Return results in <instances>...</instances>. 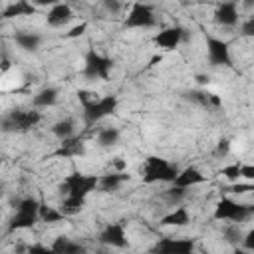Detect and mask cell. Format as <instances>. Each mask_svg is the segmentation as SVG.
Listing matches in <instances>:
<instances>
[{
  "label": "cell",
  "instance_id": "obj_1",
  "mask_svg": "<svg viewBox=\"0 0 254 254\" xmlns=\"http://www.w3.org/2000/svg\"><path fill=\"white\" fill-rule=\"evenodd\" d=\"M179 175V169L163 159V157H157V155H149L141 167V177H143V183L147 185H153V183H175Z\"/></svg>",
  "mask_w": 254,
  "mask_h": 254
},
{
  "label": "cell",
  "instance_id": "obj_2",
  "mask_svg": "<svg viewBox=\"0 0 254 254\" xmlns=\"http://www.w3.org/2000/svg\"><path fill=\"white\" fill-rule=\"evenodd\" d=\"M42 121V113L38 107L34 109H12L2 117L4 133H28Z\"/></svg>",
  "mask_w": 254,
  "mask_h": 254
},
{
  "label": "cell",
  "instance_id": "obj_3",
  "mask_svg": "<svg viewBox=\"0 0 254 254\" xmlns=\"http://www.w3.org/2000/svg\"><path fill=\"white\" fill-rule=\"evenodd\" d=\"M40 200L34 196H26L18 202L16 212L12 214L10 222H8V232L14 230H24V228H32L38 220H40Z\"/></svg>",
  "mask_w": 254,
  "mask_h": 254
},
{
  "label": "cell",
  "instance_id": "obj_4",
  "mask_svg": "<svg viewBox=\"0 0 254 254\" xmlns=\"http://www.w3.org/2000/svg\"><path fill=\"white\" fill-rule=\"evenodd\" d=\"M99 185V177L95 175H83V173H71L64 179V183L60 185V192L64 196H71V198H87V194L91 190H95Z\"/></svg>",
  "mask_w": 254,
  "mask_h": 254
},
{
  "label": "cell",
  "instance_id": "obj_5",
  "mask_svg": "<svg viewBox=\"0 0 254 254\" xmlns=\"http://www.w3.org/2000/svg\"><path fill=\"white\" fill-rule=\"evenodd\" d=\"M113 69V60L95 52V48H89L85 58H83V77L89 79V81H95V79H109V73Z\"/></svg>",
  "mask_w": 254,
  "mask_h": 254
},
{
  "label": "cell",
  "instance_id": "obj_6",
  "mask_svg": "<svg viewBox=\"0 0 254 254\" xmlns=\"http://www.w3.org/2000/svg\"><path fill=\"white\" fill-rule=\"evenodd\" d=\"M254 214V204L238 202L230 196H224L214 206V218L216 220H230V222H244Z\"/></svg>",
  "mask_w": 254,
  "mask_h": 254
},
{
  "label": "cell",
  "instance_id": "obj_7",
  "mask_svg": "<svg viewBox=\"0 0 254 254\" xmlns=\"http://www.w3.org/2000/svg\"><path fill=\"white\" fill-rule=\"evenodd\" d=\"M117 97L115 95H103V97H95L89 103L83 105V121L85 125H95L97 121H101L103 117L111 115L117 109Z\"/></svg>",
  "mask_w": 254,
  "mask_h": 254
},
{
  "label": "cell",
  "instance_id": "obj_8",
  "mask_svg": "<svg viewBox=\"0 0 254 254\" xmlns=\"http://www.w3.org/2000/svg\"><path fill=\"white\" fill-rule=\"evenodd\" d=\"M125 28H155L157 26V16L153 12V8L145 2H135L123 22Z\"/></svg>",
  "mask_w": 254,
  "mask_h": 254
},
{
  "label": "cell",
  "instance_id": "obj_9",
  "mask_svg": "<svg viewBox=\"0 0 254 254\" xmlns=\"http://www.w3.org/2000/svg\"><path fill=\"white\" fill-rule=\"evenodd\" d=\"M206 58L210 65H232V56H230V46L228 42L206 36Z\"/></svg>",
  "mask_w": 254,
  "mask_h": 254
},
{
  "label": "cell",
  "instance_id": "obj_10",
  "mask_svg": "<svg viewBox=\"0 0 254 254\" xmlns=\"http://www.w3.org/2000/svg\"><path fill=\"white\" fill-rule=\"evenodd\" d=\"M187 40H189V32L181 26H173V28H165V30L157 32L153 38V44L163 50H175L179 44H183Z\"/></svg>",
  "mask_w": 254,
  "mask_h": 254
},
{
  "label": "cell",
  "instance_id": "obj_11",
  "mask_svg": "<svg viewBox=\"0 0 254 254\" xmlns=\"http://www.w3.org/2000/svg\"><path fill=\"white\" fill-rule=\"evenodd\" d=\"M192 250H194L192 238H161L153 246V252H165V254H189Z\"/></svg>",
  "mask_w": 254,
  "mask_h": 254
},
{
  "label": "cell",
  "instance_id": "obj_12",
  "mask_svg": "<svg viewBox=\"0 0 254 254\" xmlns=\"http://www.w3.org/2000/svg\"><path fill=\"white\" fill-rule=\"evenodd\" d=\"M99 242L111 248H125L127 246V234L125 226L121 222H111L99 232Z\"/></svg>",
  "mask_w": 254,
  "mask_h": 254
},
{
  "label": "cell",
  "instance_id": "obj_13",
  "mask_svg": "<svg viewBox=\"0 0 254 254\" xmlns=\"http://www.w3.org/2000/svg\"><path fill=\"white\" fill-rule=\"evenodd\" d=\"M73 20V10L67 2H58L50 8L48 16H46V22L48 26L52 28H64L65 24H69Z\"/></svg>",
  "mask_w": 254,
  "mask_h": 254
},
{
  "label": "cell",
  "instance_id": "obj_14",
  "mask_svg": "<svg viewBox=\"0 0 254 254\" xmlns=\"http://www.w3.org/2000/svg\"><path fill=\"white\" fill-rule=\"evenodd\" d=\"M214 22L218 26H224V28H230V26H236L238 24V8H236V2H220L214 10Z\"/></svg>",
  "mask_w": 254,
  "mask_h": 254
},
{
  "label": "cell",
  "instance_id": "obj_15",
  "mask_svg": "<svg viewBox=\"0 0 254 254\" xmlns=\"http://www.w3.org/2000/svg\"><path fill=\"white\" fill-rule=\"evenodd\" d=\"M36 12H38V6L32 0H16L2 10V18L12 20V18H20V16H34Z\"/></svg>",
  "mask_w": 254,
  "mask_h": 254
},
{
  "label": "cell",
  "instance_id": "obj_16",
  "mask_svg": "<svg viewBox=\"0 0 254 254\" xmlns=\"http://www.w3.org/2000/svg\"><path fill=\"white\" fill-rule=\"evenodd\" d=\"M185 95L192 103H196L200 107H206V109H218V107H222V99L216 93H208L204 89H192V91H189Z\"/></svg>",
  "mask_w": 254,
  "mask_h": 254
},
{
  "label": "cell",
  "instance_id": "obj_17",
  "mask_svg": "<svg viewBox=\"0 0 254 254\" xmlns=\"http://www.w3.org/2000/svg\"><path fill=\"white\" fill-rule=\"evenodd\" d=\"M131 175L127 171H117V173H107V175H101L99 177V185L97 189L101 192H111V190H117L125 181H129Z\"/></svg>",
  "mask_w": 254,
  "mask_h": 254
},
{
  "label": "cell",
  "instance_id": "obj_18",
  "mask_svg": "<svg viewBox=\"0 0 254 254\" xmlns=\"http://www.w3.org/2000/svg\"><path fill=\"white\" fill-rule=\"evenodd\" d=\"M206 181V175H202L196 167H185L183 171H179L177 179L173 185H179V187H185V189H190L194 185H200Z\"/></svg>",
  "mask_w": 254,
  "mask_h": 254
},
{
  "label": "cell",
  "instance_id": "obj_19",
  "mask_svg": "<svg viewBox=\"0 0 254 254\" xmlns=\"http://www.w3.org/2000/svg\"><path fill=\"white\" fill-rule=\"evenodd\" d=\"M14 42L18 48H22L24 52H36L42 44V36L38 32H28V30H18L14 34Z\"/></svg>",
  "mask_w": 254,
  "mask_h": 254
},
{
  "label": "cell",
  "instance_id": "obj_20",
  "mask_svg": "<svg viewBox=\"0 0 254 254\" xmlns=\"http://www.w3.org/2000/svg\"><path fill=\"white\" fill-rule=\"evenodd\" d=\"M83 153V139L79 135H73L69 139H64L60 149H56V157H75Z\"/></svg>",
  "mask_w": 254,
  "mask_h": 254
},
{
  "label": "cell",
  "instance_id": "obj_21",
  "mask_svg": "<svg viewBox=\"0 0 254 254\" xmlns=\"http://www.w3.org/2000/svg\"><path fill=\"white\" fill-rule=\"evenodd\" d=\"M58 97H60L58 87H44V89H40V91L34 95L32 105H34V107H38V109L52 107V105H56V103H58Z\"/></svg>",
  "mask_w": 254,
  "mask_h": 254
},
{
  "label": "cell",
  "instance_id": "obj_22",
  "mask_svg": "<svg viewBox=\"0 0 254 254\" xmlns=\"http://www.w3.org/2000/svg\"><path fill=\"white\" fill-rule=\"evenodd\" d=\"M189 222H190L189 210L185 206H177L175 210H171L169 214H165L159 224H163V226H187Z\"/></svg>",
  "mask_w": 254,
  "mask_h": 254
},
{
  "label": "cell",
  "instance_id": "obj_23",
  "mask_svg": "<svg viewBox=\"0 0 254 254\" xmlns=\"http://www.w3.org/2000/svg\"><path fill=\"white\" fill-rule=\"evenodd\" d=\"M50 248H52V252H58V254H79L85 250L79 242H75L67 236H58Z\"/></svg>",
  "mask_w": 254,
  "mask_h": 254
},
{
  "label": "cell",
  "instance_id": "obj_24",
  "mask_svg": "<svg viewBox=\"0 0 254 254\" xmlns=\"http://www.w3.org/2000/svg\"><path fill=\"white\" fill-rule=\"evenodd\" d=\"M52 133H54L60 141L69 139V137L75 135V121H73L71 117H64V119H60V121H56V123L52 125Z\"/></svg>",
  "mask_w": 254,
  "mask_h": 254
},
{
  "label": "cell",
  "instance_id": "obj_25",
  "mask_svg": "<svg viewBox=\"0 0 254 254\" xmlns=\"http://www.w3.org/2000/svg\"><path fill=\"white\" fill-rule=\"evenodd\" d=\"M119 137H121V131L117 127H101L97 131V145L99 147H115L119 143Z\"/></svg>",
  "mask_w": 254,
  "mask_h": 254
},
{
  "label": "cell",
  "instance_id": "obj_26",
  "mask_svg": "<svg viewBox=\"0 0 254 254\" xmlns=\"http://www.w3.org/2000/svg\"><path fill=\"white\" fill-rule=\"evenodd\" d=\"M83 204H85V200H83V198H71V196H64V198H62L60 208H62V212H64L65 216H73V214H77V212L83 208Z\"/></svg>",
  "mask_w": 254,
  "mask_h": 254
},
{
  "label": "cell",
  "instance_id": "obj_27",
  "mask_svg": "<svg viewBox=\"0 0 254 254\" xmlns=\"http://www.w3.org/2000/svg\"><path fill=\"white\" fill-rule=\"evenodd\" d=\"M64 218H65V214L62 212V208H54V206H48V204H40V220L54 224V222H60V220H64Z\"/></svg>",
  "mask_w": 254,
  "mask_h": 254
},
{
  "label": "cell",
  "instance_id": "obj_28",
  "mask_svg": "<svg viewBox=\"0 0 254 254\" xmlns=\"http://www.w3.org/2000/svg\"><path fill=\"white\" fill-rule=\"evenodd\" d=\"M171 204H179L185 196H187V189L185 187H179V185H173L171 183V187L165 190V194H163Z\"/></svg>",
  "mask_w": 254,
  "mask_h": 254
},
{
  "label": "cell",
  "instance_id": "obj_29",
  "mask_svg": "<svg viewBox=\"0 0 254 254\" xmlns=\"http://www.w3.org/2000/svg\"><path fill=\"white\" fill-rule=\"evenodd\" d=\"M224 238H226V242H230V244H242L244 232L240 230L238 222H232L230 226H226V228H224Z\"/></svg>",
  "mask_w": 254,
  "mask_h": 254
},
{
  "label": "cell",
  "instance_id": "obj_30",
  "mask_svg": "<svg viewBox=\"0 0 254 254\" xmlns=\"http://www.w3.org/2000/svg\"><path fill=\"white\" fill-rule=\"evenodd\" d=\"M240 163H232V165H226L222 171H220V175H224L228 181H238L242 175H240Z\"/></svg>",
  "mask_w": 254,
  "mask_h": 254
},
{
  "label": "cell",
  "instance_id": "obj_31",
  "mask_svg": "<svg viewBox=\"0 0 254 254\" xmlns=\"http://www.w3.org/2000/svg\"><path fill=\"white\" fill-rule=\"evenodd\" d=\"M101 6L105 8V12H109V14H119L121 12V8H123V4H121V0H101Z\"/></svg>",
  "mask_w": 254,
  "mask_h": 254
},
{
  "label": "cell",
  "instance_id": "obj_32",
  "mask_svg": "<svg viewBox=\"0 0 254 254\" xmlns=\"http://www.w3.org/2000/svg\"><path fill=\"white\" fill-rule=\"evenodd\" d=\"M240 34H242L244 38H254V16H250L248 20L242 22V26H240Z\"/></svg>",
  "mask_w": 254,
  "mask_h": 254
},
{
  "label": "cell",
  "instance_id": "obj_33",
  "mask_svg": "<svg viewBox=\"0 0 254 254\" xmlns=\"http://www.w3.org/2000/svg\"><path fill=\"white\" fill-rule=\"evenodd\" d=\"M242 248L254 250V228H250V230L244 234V238H242Z\"/></svg>",
  "mask_w": 254,
  "mask_h": 254
},
{
  "label": "cell",
  "instance_id": "obj_34",
  "mask_svg": "<svg viewBox=\"0 0 254 254\" xmlns=\"http://www.w3.org/2000/svg\"><path fill=\"white\" fill-rule=\"evenodd\" d=\"M77 97H79V101H81V105H85V103H89L91 99H95V97H97V93H91V91H85V89H79V91H77Z\"/></svg>",
  "mask_w": 254,
  "mask_h": 254
},
{
  "label": "cell",
  "instance_id": "obj_35",
  "mask_svg": "<svg viewBox=\"0 0 254 254\" xmlns=\"http://www.w3.org/2000/svg\"><path fill=\"white\" fill-rule=\"evenodd\" d=\"M240 175H242V179H248V181L254 183V165H242Z\"/></svg>",
  "mask_w": 254,
  "mask_h": 254
},
{
  "label": "cell",
  "instance_id": "obj_36",
  "mask_svg": "<svg viewBox=\"0 0 254 254\" xmlns=\"http://www.w3.org/2000/svg\"><path fill=\"white\" fill-rule=\"evenodd\" d=\"M85 28H87V24H79V26L71 28V30L65 34V38H77V36H81V34L85 32Z\"/></svg>",
  "mask_w": 254,
  "mask_h": 254
},
{
  "label": "cell",
  "instance_id": "obj_37",
  "mask_svg": "<svg viewBox=\"0 0 254 254\" xmlns=\"http://www.w3.org/2000/svg\"><path fill=\"white\" fill-rule=\"evenodd\" d=\"M228 190L234 192V194H242V192H246V190H254V187H252V185H232Z\"/></svg>",
  "mask_w": 254,
  "mask_h": 254
},
{
  "label": "cell",
  "instance_id": "obj_38",
  "mask_svg": "<svg viewBox=\"0 0 254 254\" xmlns=\"http://www.w3.org/2000/svg\"><path fill=\"white\" fill-rule=\"evenodd\" d=\"M228 149H230V141H228V139H220L218 145H216V153H218V155H226Z\"/></svg>",
  "mask_w": 254,
  "mask_h": 254
},
{
  "label": "cell",
  "instance_id": "obj_39",
  "mask_svg": "<svg viewBox=\"0 0 254 254\" xmlns=\"http://www.w3.org/2000/svg\"><path fill=\"white\" fill-rule=\"evenodd\" d=\"M36 6H54V4H58V2H62V0H32Z\"/></svg>",
  "mask_w": 254,
  "mask_h": 254
},
{
  "label": "cell",
  "instance_id": "obj_40",
  "mask_svg": "<svg viewBox=\"0 0 254 254\" xmlns=\"http://www.w3.org/2000/svg\"><path fill=\"white\" fill-rule=\"evenodd\" d=\"M28 250H30V252H52V248H48V246H40V244H34V246H30Z\"/></svg>",
  "mask_w": 254,
  "mask_h": 254
},
{
  "label": "cell",
  "instance_id": "obj_41",
  "mask_svg": "<svg viewBox=\"0 0 254 254\" xmlns=\"http://www.w3.org/2000/svg\"><path fill=\"white\" fill-rule=\"evenodd\" d=\"M115 169H119V171H125V161L117 159V161H115Z\"/></svg>",
  "mask_w": 254,
  "mask_h": 254
},
{
  "label": "cell",
  "instance_id": "obj_42",
  "mask_svg": "<svg viewBox=\"0 0 254 254\" xmlns=\"http://www.w3.org/2000/svg\"><path fill=\"white\" fill-rule=\"evenodd\" d=\"M244 8L246 10H252L254 8V0H244Z\"/></svg>",
  "mask_w": 254,
  "mask_h": 254
},
{
  "label": "cell",
  "instance_id": "obj_43",
  "mask_svg": "<svg viewBox=\"0 0 254 254\" xmlns=\"http://www.w3.org/2000/svg\"><path fill=\"white\" fill-rule=\"evenodd\" d=\"M198 83H208V75H196Z\"/></svg>",
  "mask_w": 254,
  "mask_h": 254
},
{
  "label": "cell",
  "instance_id": "obj_44",
  "mask_svg": "<svg viewBox=\"0 0 254 254\" xmlns=\"http://www.w3.org/2000/svg\"><path fill=\"white\" fill-rule=\"evenodd\" d=\"M65 2H67V4H69V2H79V0H65Z\"/></svg>",
  "mask_w": 254,
  "mask_h": 254
}]
</instances>
